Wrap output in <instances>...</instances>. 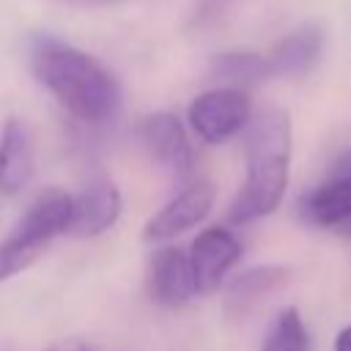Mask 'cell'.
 Returning <instances> with one entry per match:
<instances>
[{
	"instance_id": "obj_16",
	"label": "cell",
	"mask_w": 351,
	"mask_h": 351,
	"mask_svg": "<svg viewBox=\"0 0 351 351\" xmlns=\"http://www.w3.org/2000/svg\"><path fill=\"white\" fill-rule=\"evenodd\" d=\"M335 351H351V326L340 329L335 337Z\"/></svg>"
},
{
	"instance_id": "obj_12",
	"label": "cell",
	"mask_w": 351,
	"mask_h": 351,
	"mask_svg": "<svg viewBox=\"0 0 351 351\" xmlns=\"http://www.w3.org/2000/svg\"><path fill=\"white\" fill-rule=\"evenodd\" d=\"M291 277L288 266H255L241 274H236L225 291V313L230 318H244L261 299H266L271 291L285 285Z\"/></svg>"
},
{
	"instance_id": "obj_14",
	"label": "cell",
	"mask_w": 351,
	"mask_h": 351,
	"mask_svg": "<svg viewBox=\"0 0 351 351\" xmlns=\"http://www.w3.org/2000/svg\"><path fill=\"white\" fill-rule=\"evenodd\" d=\"M263 351H310V340H307V329L302 324V315L296 307H285L263 343Z\"/></svg>"
},
{
	"instance_id": "obj_9",
	"label": "cell",
	"mask_w": 351,
	"mask_h": 351,
	"mask_svg": "<svg viewBox=\"0 0 351 351\" xmlns=\"http://www.w3.org/2000/svg\"><path fill=\"white\" fill-rule=\"evenodd\" d=\"M118 217H121V192L112 181L101 178L88 184L80 195H74L69 233L80 239H93L107 228H112Z\"/></svg>"
},
{
	"instance_id": "obj_11",
	"label": "cell",
	"mask_w": 351,
	"mask_h": 351,
	"mask_svg": "<svg viewBox=\"0 0 351 351\" xmlns=\"http://www.w3.org/2000/svg\"><path fill=\"white\" fill-rule=\"evenodd\" d=\"M33 176V143L22 121L8 118L0 134V192L16 195Z\"/></svg>"
},
{
	"instance_id": "obj_4",
	"label": "cell",
	"mask_w": 351,
	"mask_h": 351,
	"mask_svg": "<svg viewBox=\"0 0 351 351\" xmlns=\"http://www.w3.org/2000/svg\"><path fill=\"white\" fill-rule=\"evenodd\" d=\"M250 118H252L250 96L236 88L206 90L189 104V126L208 145H219L236 137L239 132L247 129Z\"/></svg>"
},
{
	"instance_id": "obj_7",
	"label": "cell",
	"mask_w": 351,
	"mask_h": 351,
	"mask_svg": "<svg viewBox=\"0 0 351 351\" xmlns=\"http://www.w3.org/2000/svg\"><path fill=\"white\" fill-rule=\"evenodd\" d=\"M140 140L159 167L176 176H186L192 170V145L184 132V123L173 112L148 115L140 123Z\"/></svg>"
},
{
	"instance_id": "obj_13",
	"label": "cell",
	"mask_w": 351,
	"mask_h": 351,
	"mask_svg": "<svg viewBox=\"0 0 351 351\" xmlns=\"http://www.w3.org/2000/svg\"><path fill=\"white\" fill-rule=\"evenodd\" d=\"M211 77L225 82V88H258L266 80H271V66L266 55L258 52H219L211 60Z\"/></svg>"
},
{
	"instance_id": "obj_10",
	"label": "cell",
	"mask_w": 351,
	"mask_h": 351,
	"mask_svg": "<svg viewBox=\"0 0 351 351\" xmlns=\"http://www.w3.org/2000/svg\"><path fill=\"white\" fill-rule=\"evenodd\" d=\"M321 49H324V30L318 25H304L282 36L266 58L274 77H304L321 60Z\"/></svg>"
},
{
	"instance_id": "obj_15",
	"label": "cell",
	"mask_w": 351,
	"mask_h": 351,
	"mask_svg": "<svg viewBox=\"0 0 351 351\" xmlns=\"http://www.w3.org/2000/svg\"><path fill=\"white\" fill-rule=\"evenodd\" d=\"M329 178H340V181H348L351 184V151H346L329 170Z\"/></svg>"
},
{
	"instance_id": "obj_3",
	"label": "cell",
	"mask_w": 351,
	"mask_h": 351,
	"mask_svg": "<svg viewBox=\"0 0 351 351\" xmlns=\"http://www.w3.org/2000/svg\"><path fill=\"white\" fill-rule=\"evenodd\" d=\"M71 208H74V195L63 189H47L41 192L25 211V217L16 222L14 233L3 241L8 252H14L25 266H30L41 250L60 233L69 230L71 225Z\"/></svg>"
},
{
	"instance_id": "obj_17",
	"label": "cell",
	"mask_w": 351,
	"mask_h": 351,
	"mask_svg": "<svg viewBox=\"0 0 351 351\" xmlns=\"http://www.w3.org/2000/svg\"><path fill=\"white\" fill-rule=\"evenodd\" d=\"M335 233H343V236H351V217H348V219H346V222H343V225H340V228H337Z\"/></svg>"
},
{
	"instance_id": "obj_8",
	"label": "cell",
	"mask_w": 351,
	"mask_h": 351,
	"mask_svg": "<svg viewBox=\"0 0 351 351\" xmlns=\"http://www.w3.org/2000/svg\"><path fill=\"white\" fill-rule=\"evenodd\" d=\"M148 293L165 307L186 304L195 291V277L189 266V252L178 247H162L148 261Z\"/></svg>"
},
{
	"instance_id": "obj_2",
	"label": "cell",
	"mask_w": 351,
	"mask_h": 351,
	"mask_svg": "<svg viewBox=\"0 0 351 351\" xmlns=\"http://www.w3.org/2000/svg\"><path fill=\"white\" fill-rule=\"evenodd\" d=\"M291 118L282 107H263L247 123V178L228 208L236 225L271 214L288 186Z\"/></svg>"
},
{
	"instance_id": "obj_6",
	"label": "cell",
	"mask_w": 351,
	"mask_h": 351,
	"mask_svg": "<svg viewBox=\"0 0 351 351\" xmlns=\"http://www.w3.org/2000/svg\"><path fill=\"white\" fill-rule=\"evenodd\" d=\"M241 258V244L228 228H206L197 233L189 250V266L195 277V291L197 293H214L228 274V269L236 266Z\"/></svg>"
},
{
	"instance_id": "obj_1",
	"label": "cell",
	"mask_w": 351,
	"mask_h": 351,
	"mask_svg": "<svg viewBox=\"0 0 351 351\" xmlns=\"http://www.w3.org/2000/svg\"><path fill=\"white\" fill-rule=\"evenodd\" d=\"M30 69L58 104L85 123L110 121L121 107V85L112 71L71 44L49 36L36 38Z\"/></svg>"
},
{
	"instance_id": "obj_19",
	"label": "cell",
	"mask_w": 351,
	"mask_h": 351,
	"mask_svg": "<svg viewBox=\"0 0 351 351\" xmlns=\"http://www.w3.org/2000/svg\"><path fill=\"white\" fill-rule=\"evenodd\" d=\"M77 351H90V348H85V346H82V348H77Z\"/></svg>"
},
{
	"instance_id": "obj_5",
	"label": "cell",
	"mask_w": 351,
	"mask_h": 351,
	"mask_svg": "<svg viewBox=\"0 0 351 351\" xmlns=\"http://www.w3.org/2000/svg\"><path fill=\"white\" fill-rule=\"evenodd\" d=\"M214 197H217V189L211 181H195L189 186H184L173 200H167L143 228V239L145 241H167V239H176L178 233L200 225L211 206H214Z\"/></svg>"
},
{
	"instance_id": "obj_18",
	"label": "cell",
	"mask_w": 351,
	"mask_h": 351,
	"mask_svg": "<svg viewBox=\"0 0 351 351\" xmlns=\"http://www.w3.org/2000/svg\"><path fill=\"white\" fill-rule=\"evenodd\" d=\"M66 3H93V0H66Z\"/></svg>"
}]
</instances>
